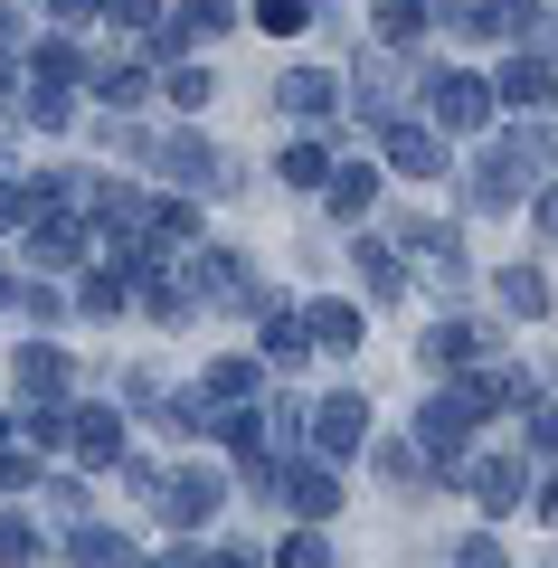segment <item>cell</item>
Listing matches in <instances>:
<instances>
[{
	"mask_svg": "<svg viewBox=\"0 0 558 568\" xmlns=\"http://www.w3.org/2000/svg\"><path fill=\"white\" fill-rule=\"evenodd\" d=\"M275 95H284V114H322V123H332V114H341V85H332V77H322V67H294V77H284V85H275Z\"/></svg>",
	"mask_w": 558,
	"mask_h": 568,
	"instance_id": "cell-12",
	"label": "cell"
},
{
	"mask_svg": "<svg viewBox=\"0 0 558 568\" xmlns=\"http://www.w3.org/2000/svg\"><path fill=\"white\" fill-rule=\"evenodd\" d=\"M275 493L303 511V521H332V511H341V484H332V465H294V474H275Z\"/></svg>",
	"mask_w": 558,
	"mask_h": 568,
	"instance_id": "cell-7",
	"label": "cell"
},
{
	"mask_svg": "<svg viewBox=\"0 0 558 568\" xmlns=\"http://www.w3.org/2000/svg\"><path fill=\"white\" fill-rule=\"evenodd\" d=\"M0 304H10V265H0Z\"/></svg>",
	"mask_w": 558,
	"mask_h": 568,
	"instance_id": "cell-41",
	"label": "cell"
},
{
	"mask_svg": "<svg viewBox=\"0 0 558 568\" xmlns=\"http://www.w3.org/2000/svg\"><path fill=\"white\" fill-rule=\"evenodd\" d=\"M29 559H39V530H29V521H0V568H29Z\"/></svg>",
	"mask_w": 558,
	"mask_h": 568,
	"instance_id": "cell-24",
	"label": "cell"
},
{
	"mask_svg": "<svg viewBox=\"0 0 558 568\" xmlns=\"http://www.w3.org/2000/svg\"><path fill=\"white\" fill-rule=\"evenodd\" d=\"M530 446H539V455H558V407H549V398L530 407Z\"/></svg>",
	"mask_w": 558,
	"mask_h": 568,
	"instance_id": "cell-30",
	"label": "cell"
},
{
	"mask_svg": "<svg viewBox=\"0 0 558 568\" xmlns=\"http://www.w3.org/2000/svg\"><path fill=\"white\" fill-rule=\"evenodd\" d=\"M539 237H558V190H539Z\"/></svg>",
	"mask_w": 558,
	"mask_h": 568,
	"instance_id": "cell-36",
	"label": "cell"
},
{
	"mask_svg": "<svg viewBox=\"0 0 558 568\" xmlns=\"http://www.w3.org/2000/svg\"><path fill=\"white\" fill-rule=\"evenodd\" d=\"M303 436H313L322 455H359V436H369V407L341 388V398H322V407H313V426H303Z\"/></svg>",
	"mask_w": 558,
	"mask_h": 568,
	"instance_id": "cell-4",
	"label": "cell"
},
{
	"mask_svg": "<svg viewBox=\"0 0 558 568\" xmlns=\"http://www.w3.org/2000/svg\"><path fill=\"white\" fill-rule=\"evenodd\" d=\"M0 39H20V10H0Z\"/></svg>",
	"mask_w": 558,
	"mask_h": 568,
	"instance_id": "cell-39",
	"label": "cell"
},
{
	"mask_svg": "<svg viewBox=\"0 0 558 568\" xmlns=\"http://www.w3.org/2000/svg\"><path fill=\"white\" fill-rule=\"evenodd\" d=\"M67 549H77V568H123V540H114V530H77Z\"/></svg>",
	"mask_w": 558,
	"mask_h": 568,
	"instance_id": "cell-22",
	"label": "cell"
},
{
	"mask_svg": "<svg viewBox=\"0 0 558 568\" xmlns=\"http://www.w3.org/2000/svg\"><path fill=\"white\" fill-rule=\"evenodd\" d=\"M20 426H29V446H67V417H58V407H29Z\"/></svg>",
	"mask_w": 558,
	"mask_h": 568,
	"instance_id": "cell-28",
	"label": "cell"
},
{
	"mask_svg": "<svg viewBox=\"0 0 558 568\" xmlns=\"http://www.w3.org/2000/svg\"><path fill=\"white\" fill-rule=\"evenodd\" d=\"M379 152H388V171H407V181H436V171H445V142L417 133V123H388Z\"/></svg>",
	"mask_w": 558,
	"mask_h": 568,
	"instance_id": "cell-5",
	"label": "cell"
},
{
	"mask_svg": "<svg viewBox=\"0 0 558 568\" xmlns=\"http://www.w3.org/2000/svg\"><path fill=\"white\" fill-rule=\"evenodd\" d=\"M549 58H530V48H520L511 67H501V85H493V104H549Z\"/></svg>",
	"mask_w": 558,
	"mask_h": 568,
	"instance_id": "cell-13",
	"label": "cell"
},
{
	"mask_svg": "<svg viewBox=\"0 0 558 568\" xmlns=\"http://www.w3.org/2000/svg\"><path fill=\"white\" fill-rule=\"evenodd\" d=\"M284 568H332V540H313V530H303V540H284Z\"/></svg>",
	"mask_w": 558,
	"mask_h": 568,
	"instance_id": "cell-29",
	"label": "cell"
},
{
	"mask_svg": "<svg viewBox=\"0 0 558 568\" xmlns=\"http://www.w3.org/2000/svg\"><path fill=\"white\" fill-rule=\"evenodd\" d=\"M369 200H379V171H332V219H359V209H369Z\"/></svg>",
	"mask_w": 558,
	"mask_h": 568,
	"instance_id": "cell-17",
	"label": "cell"
},
{
	"mask_svg": "<svg viewBox=\"0 0 558 568\" xmlns=\"http://www.w3.org/2000/svg\"><path fill=\"white\" fill-rule=\"evenodd\" d=\"M493 332H483V323H436V342H426V361H436V369H474V361H493Z\"/></svg>",
	"mask_w": 558,
	"mask_h": 568,
	"instance_id": "cell-9",
	"label": "cell"
},
{
	"mask_svg": "<svg viewBox=\"0 0 558 568\" xmlns=\"http://www.w3.org/2000/svg\"><path fill=\"white\" fill-rule=\"evenodd\" d=\"M455 568H511V559H501V540H464V559Z\"/></svg>",
	"mask_w": 558,
	"mask_h": 568,
	"instance_id": "cell-31",
	"label": "cell"
},
{
	"mask_svg": "<svg viewBox=\"0 0 558 568\" xmlns=\"http://www.w3.org/2000/svg\"><path fill=\"white\" fill-rule=\"evenodd\" d=\"M379 474H388V484H417L426 455H417V446H379Z\"/></svg>",
	"mask_w": 558,
	"mask_h": 568,
	"instance_id": "cell-27",
	"label": "cell"
},
{
	"mask_svg": "<svg viewBox=\"0 0 558 568\" xmlns=\"http://www.w3.org/2000/svg\"><path fill=\"white\" fill-rule=\"evenodd\" d=\"M0 85H20V67H10V58H0Z\"/></svg>",
	"mask_w": 558,
	"mask_h": 568,
	"instance_id": "cell-40",
	"label": "cell"
},
{
	"mask_svg": "<svg viewBox=\"0 0 558 568\" xmlns=\"http://www.w3.org/2000/svg\"><path fill=\"white\" fill-rule=\"evenodd\" d=\"M530 511H539V521H558V474H549V484L530 493Z\"/></svg>",
	"mask_w": 558,
	"mask_h": 568,
	"instance_id": "cell-35",
	"label": "cell"
},
{
	"mask_svg": "<svg viewBox=\"0 0 558 568\" xmlns=\"http://www.w3.org/2000/svg\"><path fill=\"white\" fill-rule=\"evenodd\" d=\"M219 503H227V484L209 465H190V474H161V521H180V530H200V521H219Z\"/></svg>",
	"mask_w": 558,
	"mask_h": 568,
	"instance_id": "cell-2",
	"label": "cell"
},
{
	"mask_svg": "<svg viewBox=\"0 0 558 568\" xmlns=\"http://www.w3.org/2000/svg\"><path fill=\"white\" fill-rule=\"evenodd\" d=\"M359 275H369V304H398V294H407L398 246H379V237H359Z\"/></svg>",
	"mask_w": 558,
	"mask_h": 568,
	"instance_id": "cell-14",
	"label": "cell"
},
{
	"mask_svg": "<svg viewBox=\"0 0 558 568\" xmlns=\"http://www.w3.org/2000/svg\"><path fill=\"white\" fill-rule=\"evenodd\" d=\"M256 20H265V29H303V0H265Z\"/></svg>",
	"mask_w": 558,
	"mask_h": 568,
	"instance_id": "cell-32",
	"label": "cell"
},
{
	"mask_svg": "<svg viewBox=\"0 0 558 568\" xmlns=\"http://www.w3.org/2000/svg\"><path fill=\"white\" fill-rule=\"evenodd\" d=\"M29 474H39L29 455H0V493H29Z\"/></svg>",
	"mask_w": 558,
	"mask_h": 568,
	"instance_id": "cell-33",
	"label": "cell"
},
{
	"mask_svg": "<svg viewBox=\"0 0 558 568\" xmlns=\"http://www.w3.org/2000/svg\"><path fill=\"white\" fill-rule=\"evenodd\" d=\"M265 361H275V369L313 361V342H303V323H284V313H275V323H265Z\"/></svg>",
	"mask_w": 558,
	"mask_h": 568,
	"instance_id": "cell-21",
	"label": "cell"
},
{
	"mask_svg": "<svg viewBox=\"0 0 558 568\" xmlns=\"http://www.w3.org/2000/svg\"><path fill=\"white\" fill-rule=\"evenodd\" d=\"M77 304H85V313H123V284H114V275H85Z\"/></svg>",
	"mask_w": 558,
	"mask_h": 568,
	"instance_id": "cell-26",
	"label": "cell"
},
{
	"mask_svg": "<svg viewBox=\"0 0 558 568\" xmlns=\"http://www.w3.org/2000/svg\"><path fill=\"white\" fill-rule=\"evenodd\" d=\"M303 342H313V351H351L359 342V313L351 304H313V313H303Z\"/></svg>",
	"mask_w": 558,
	"mask_h": 568,
	"instance_id": "cell-15",
	"label": "cell"
},
{
	"mask_svg": "<svg viewBox=\"0 0 558 568\" xmlns=\"http://www.w3.org/2000/svg\"><path fill=\"white\" fill-rule=\"evenodd\" d=\"M464 190H474V209L493 219V209H511V200H520V162H511V152H483V162H474V181H464Z\"/></svg>",
	"mask_w": 558,
	"mask_h": 568,
	"instance_id": "cell-10",
	"label": "cell"
},
{
	"mask_svg": "<svg viewBox=\"0 0 558 568\" xmlns=\"http://www.w3.org/2000/svg\"><path fill=\"white\" fill-rule=\"evenodd\" d=\"M474 426H483V398H474V379H464V388H445V398L417 417V455H436V465L464 474V436H474Z\"/></svg>",
	"mask_w": 558,
	"mask_h": 568,
	"instance_id": "cell-1",
	"label": "cell"
},
{
	"mask_svg": "<svg viewBox=\"0 0 558 568\" xmlns=\"http://www.w3.org/2000/svg\"><path fill=\"white\" fill-rule=\"evenodd\" d=\"M67 379H77V369H67V351H58V342H29V351H20V388H29L39 407H58V398H67Z\"/></svg>",
	"mask_w": 558,
	"mask_h": 568,
	"instance_id": "cell-8",
	"label": "cell"
},
{
	"mask_svg": "<svg viewBox=\"0 0 558 568\" xmlns=\"http://www.w3.org/2000/svg\"><path fill=\"white\" fill-rule=\"evenodd\" d=\"M417 20H426L417 0H379V39H417Z\"/></svg>",
	"mask_w": 558,
	"mask_h": 568,
	"instance_id": "cell-25",
	"label": "cell"
},
{
	"mask_svg": "<svg viewBox=\"0 0 558 568\" xmlns=\"http://www.w3.org/2000/svg\"><path fill=\"white\" fill-rule=\"evenodd\" d=\"M501 313H520V323H539V313H549V284H539L530 265H501Z\"/></svg>",
	"mask_w": 558,
	"mask_h": 568,
	"instance_id": "cell-16",
	"label": "cell"
},
{
	"mask_svg": "<svg viewBox=\"0 0 558 568\" xmlns=\"http://www.w3.org/2000/svg\"><path fill=\"white\" fill-rule=\"evenodd\" d=\"M77 67H85V58H77V48H67V39H39V77H48V95H58V85L77 77Z\"/></svg>",
	"mask_w": 558,
	"mask_h": 568,
	"instance_id": "cell-23",
	"label": "cell"
},
{
	"mask_svg": "<svg viewBox=\"0 0 558 568\" xmlns=\"http://www.w3.org/2000/svg\"><path fill=\"white\" fill-rule=\"evenodd\" d=\"M464 484L483 493V511H520V493H530V474H520L511 455H474V465H464Z\"/></svg>",
	"mask_w": 558,
	"mask_h": 568,
	"instance_id": "cell-6",
	"label": "cell"
},
{
	"mask_svg": "<svg viewBox=\"0 0 558 568\" xmlns=\"http://www.w3.org/2000/svg\"><path fill=\"white\" fill-rule=\"evenodd\" d=\"M200 398H219V407L256 398V361H219V369H209V388H200Z\"/></svg>",
	"mask_w": 558,
	"mask_h": 568,
	"instance_id": "cell-18",
	"label": "cell"
},
{
	"mask_svg": "<svg viewBox=\"0 0 558 568\" xmlns=\"http://www.w3.org/2000/svg\"><path fill=\"white\" fill-rule=\"evenodd\" d=\"M284 181H294V190H322V181H332V152H322V142H294V152H284Z\"/></svg>",
	"mask_w": 558,
	"mask_h": 568,
	"instance_id": "cell-20",
	"label": "cell"
},
{
	"mask_svg": "<svg viewBox=\"0 0 558 568\" xmlns=\"http://www.w3.org/2000/svg\"><path fill=\"white\" fill-rule=\"evenodd\" d=\"M219 29H227V0H190V10L171 20V39H219ZM171 39H161V48H171Z\"/></svg>",
	"mask_w": 558,
	"mask_h": 568,
	"instance_id": "cell-19",
	"label": "cell"
},
{
	"mask_svg": "<svg viewBox=\"0 0 558 568\" xmlns=\"http://www.w3.org/2000/svg\"><path fill=\"white\" fill-rule=\"evenodd\" d=\"M426 104H436V123H455V133H483V123H493V85L483 77H436Z\"/></svg>",
	"mask_w": 558,
	"mask_h": 568,
	"instance_id": "cell-3",
	"label": "cell"
},
{
	"mask_svg": "<svg viewBox=\"0 0 558 568\" xmlns=\"http://www.w3.org/2000/svg\"><path fill=\"white\" fill-rule=\"evenodd\" d=\"M67 436H77L85 465H114V455H123V417H114V407H85V417H67Z\"/></svg>",
	"mask_w": 558,
	"mask_h": 568,
	"instance_id": "cell-11",
	"label": "cell"
},
{
	"mask_svg": "<svg viewBox=\"0 0 558 568\" xmlns=\"http://www.w3.org/2000/svg\"><path fill=\"white\" fill-rule=\"evenodd\" d=\"M10 219H29V190H10V181H0V227H10Z\"/></svg>",
	"mask_w": 558,
	"mask_h": 568,
	"instance_id": "cell-34",
	"label": "cell"
},
{
	"mask_svg": "<svg viewBox=\"0 0 558 568\" xmlns=\"http://www.w3.org/2000/svg\"><path fill=\"white\" fill-rule=\"evenodd\" d=\"M152 568H200V559H190V549H161V559Z\"/></svg>",
	"mask_w": 558,
	"mask_h": 568,
	"instance_id": "cell-38",
	"label": "cell"
},
{
	"mask_svg": "<svg viewBox=\"0 0 558 568\" xmlns=\"http://www.w3.org/2000/svg\"><path fill=\"white\" fill-rule=\"evenodd\" d=\"M152 10H161V0H114V20H152Z\"/></svg>",
	"mask_w": 558,
	"mask_h": 568,
	"instance_id": "cell-37",
	"label": "cell"
}]
</instances>
